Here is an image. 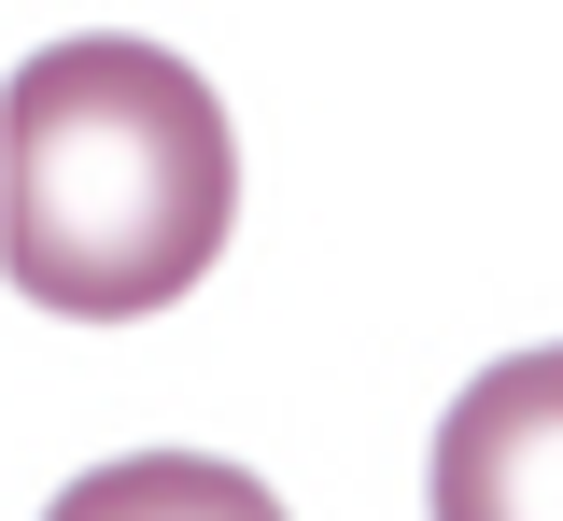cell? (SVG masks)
I'll return each mask as SVG.
<instances>
[{
	"mask_svg": "<svg viewBox=\"0 0 563 521\" xmlns=\"http://www.w3.org/2000/svg\"><path fill=\"white\" fill-rule=\"evenodd\" d=\"M437 521H563V339L507 353L437 423Z\"/></svg>",
	"mask_w": 563,
	"mask_h": 521,
	"instance_id": "cell-2",
	"label": "cell"
},
{
	"mask_svg": "<svg viewBox=\"0 0 563 521\" xmlns=\"http://www.w3.org/2000/svg\"><path fill=\"white\" fill-rule=\"evenodd\" d=\"M240 225V142L169 43H43L0 99V254L14 297L70 324L169 310Z\"/></svg>",
	"mask_w": 563,
	"mask_h": 521,
	"instance_id": "cell-1",
	"label": "cell"
},
{
	"mask_svg": "<svg viewBox=\"0 0 563 521\" xmlns=\"http://www.w3.org/2000/svg\"><path fill=\"white\" fill-rule=\"evenodd\" d=\"M43 521H282V494L225 451H128V465H85Z\"/></svg>",
	"mask_w": 563,
	"mask_h": 521,
	"instance_id": "cell-3",
	"label": "cell"
}]
</instances>
